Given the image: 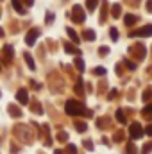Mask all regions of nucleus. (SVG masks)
<instances>
[{
	"mask_svg": "<svg viewBox=\"0 0 152 154\" xmlns=\"http://www.w3.org/2000/svg\"><path fill=\"white\" fill-rule=\"evenodd\" d=\"M81 109H82V108H81L77 102H74V100L66 102V113H68V115H77V113H82Z\"/></svg>",
	"mask_w": 152,
	"mask_h": 154,
	"instance_id": "f257e3e1",
	"label": "nucleus"
},
{
	"mask_svg": "<svg viewBox=\"0 0 152 154\" xmlns=\"http://www.w3.org/2000/svg\"><path fill=\"white\" fill-rule=\"evenodd\" d=\"M131 134H132V138H140V136L143 134V131H141V127H140L138 124H134V125L131 127Z\"/></svg>",
	"mask_w": 152,
	"mask_h": 154,
	"instance_id": "f03ea898",
	"label": "nucleus"
},
{
	"mask_svg": "<svg viewBox=\"0 0 152 154\" xmlns=\"http://www.w3.org/2000/svg\"><path fill=\"white\" fill-rule=\"evenodd\" d=\"M18 100H20L22 104H27V91H25V90H20V91H18Z\"/></svg>",
	"mask_w": 152,
	"mask_h": 154,
	"instance_id": "7ed1b4c3",
	"label": "nucleus"
},
{
	"mask_svg": "<svg viewBox=\"0 0 152 154\" xmlns=\"http://www.w3.org/2000/svg\"><path fill=\"white\" fill-rule=\"evenodd\" d=\"M36 36H38V31H36V29H32V31L29 32V36H27V43H29V45H32Z\"/></svg>",
	"mask_w": 152,
	"mask_h": 154,
	"instance_id": "20e7f679",
	"label": "nucleus"
},
{
	"mask_svg": "<svg viewBox=\"0 0 152 154\" xmlns=\"http://www.w3.org/2000/svg\"><path fill=\"white\" fill-rule=\"evenodd\" d=\"M136 34H138V36H147V34H152V25L145 27V29H141V31H138Z\"/></svg>",
	"mask_w": 152,
	"mask_h": 154,
	"instance_id": "39448f33",
	"label": "nucleus"
},
{
	"mask_svg": "<svg viewBox=\"0 0 152 154\" xmlns=\"http://www.w3.org/2000/svg\"><path fill=\"white\" fill-rule=\"evenodd\" d=\"M23 57H25V61H27V65H29V68H31V70H34L36 66H34V61H32V57H31V54H25Z\"/></svg>",
	"mask_w": 152,
	"mask_h": 154,
	"instance_id": "423d86ee",
	"label": "nucleus"
},
{
	"mask_svg": "<svg viewBox=\"0 0 152 154\" xmlns=\"http://www.w3.org/2000/svg\"><path fill=\"white\" fill-rule=\"evenodd\" d=\"M13 5L16 7V11H18V13H23V5H20V2H18V0H13Z\"/></svg>",
	"mask_w": 152,
	"mask_h": 154,
	"instance_id": "0eeeda50",
	"label": "nucleus"
},
{
	"mask_svg": "<svg viewBox=\"0 0 152 154\" xmlns=\"http://www.w3.org/2000/svg\"><path fill=\"white\" fill-rule=\"evenodd\" d=\"M134 22H136V18H134V16H131V14H127V16H125V23H127V25H131V23H134Z\"/></svg>",
	"mask_w": 152,
	"mask_h": 154,
	"instance_id": "6e6552de",
	"label": "nucleus"
},
{
	"mask_svg": "<svg viewBox=\"0 0 152 154\" xmlns=\"http://www.w3.org/2000/svg\"><path fill=\"white\" fill-rule=\"evenodd\" d=\"M68 34L72 36V39H74V41H79V39H77V34L74 32V31H72V29H68Z\"/></svg>",
	"mask_w": 152,
	"mask_h": 154,
	"instance_id": "1a4fd4ad",
	"label": "nucleus"
},
{
	"mask_svg": "<svg viewBox=\"0 0 152 154\" xmlns=\"http://www.w3.org/2000/svg\"><path fill=\"white\" fill-rule=\"evenodd\" d=\"M104 72H106V70H102V66H99V68H97V70H95V74H99V75H102V74H104Z\"/></svg>",
	"mask_w": 152,
	"mask_h": 154,
	"instance_id": "9d476101",
	"label": "nucleus"
},
{
	"mask_svg": "<svg viewBox=\"0 0 152 154\" xmlns=\"http://www.w3.org/2000/svg\"><path fill=\"white\" fill-rule=\"evenodd\" d=\"M88 4H90V7H95V4H97V0H90Z\"/></svg>",
	"mask_w": 152,
	"mask_h": 154,
	"instance_id": "9b49d317",
	"label": "nucleus"
},
{
	"mask_svg": "<svg viewBox=\"0 0 152 154\" xmlns=\"http://www.w3.org/2000/svg\"><path fill=\"white\" fill-rule=\"evenodd\" d=\"M147 133H149V134H152V127H150V125L147 127Z\"/></svg>",
	"mask_w": 152,
	"mask_h": 154,
	"instance_id": "f8f14e48",
	"label": "nucleus"
}]
</instances>
